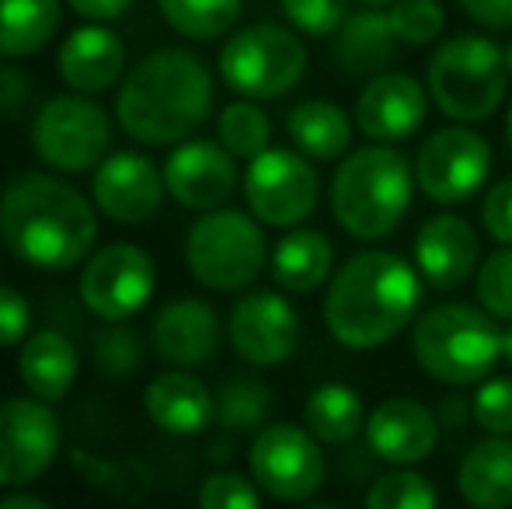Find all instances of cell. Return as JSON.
<instances>
[{
    "instance_id": "6da1fadb",
    "label": "cell",
    "mask_w": 512,
    "mask_h": 509,
    "mask_svg": "<svg viewBox=\"0 0 512 509\" xmlns=\"http://www.w3.org/2000/svg\"><path fill=\"white\" fill-rule=\"evenodd\" d=\"M422 272L394 252H356L328 279L324 328L342 349L366 353L405 332L422 304Z\"/></svg>"
},
{
    "instance_id": "7a4b0ae2",
    "label": "cell",
    "mask_w": 512,
    "mask_h": 509,
    "mask_svg": "<svg viewBox=\"0 0 512 509\" xmlns=\"http://www.w3.org/2000/svg\"><path fill=\"white\" fill-rule=\"evenodd\" d=\"M213 112V74L189 49L143 56L119 84L115 119L143 147H171L196 133Z\"/></svg>"
},
{
    "instance_id": "3957f363",
    "label": "cell",
    "mask_w": 512,
    "mask_h": 509,
    "mask_svg": "<svg viewBox=\"0 0 512 509\" xmlns=\"http://www.w3.org/2000/svg\"><path fill=\"white\" fill-rule=\"evenodd\" d=\"M0 234L32 269L67 272L91 255L98 213L56 175H21L0 196Z\"/></svg>"
},
{
    "instance_id": "277c9868",
    "label": "cell",
    "mask_w": 512,
    "mask_h": 509,
    "mask_svg": "<svg viewBox=\"0 0 512 509\" xmlns=\"http://www.w3.org/2000/svg\"><path fill=\"white\" fill-rule=\"evenodd\" d=\"M415 185V164L391 143L349 150L331 175V213L356 241H384L408 217Z\"/></svg>"
},
{
    "instance_id": "5b68a950",
    "label": "cell",
    "mask_w": 512,
    "mask_h": 509,
    "mask_svg": "<svg viewBox=\"0 0 512 509\" xmlns=\"http://www.w3.org/2000/svg\"><path fill=\"white\" fill-rule=\"evenodd\" d=\"M495 314L474 304H436L411 328V356L418 370L446 387L481 384L502 360V328Z\"/></svg>"
},
{
    "instance_id": "8992f818",
    "label": "cell",
    "mask_w": 512,
    "mask_h": 509,
    "mask_svg": "<svg viewBox=\"0 0 512 509\" xmlns=\"http://www.w3.org/2000/svg\"><path fill=\"white\" fill-rule=\"evenodd\" d=\"M506 49L488 35H453L429 60V98L453 123H485L509 91Z\"/></svg>"
},
{
    "instance_id": "52a82bcc",
    "label": "cell",
    "mask_w": 512,
    "mask_h": 509,
    "mask_svg": "<svg viewBox=\"0 0 512 509\" xmlns=\"http://www.w3.org/2000/svg\"><path fill=\"white\" fill-rule=\"evenodd\" d=\"M269 262L262 220L241 210H206L185 238V265L192 279L213 293L248 290Z\"/></svg>"
},
{
    "instance_id": "ba28073f",
    "label": "cell",
    "mask_w": 512,
    "mask_h": 509,
    "mask_svg": "<svg viewBox=\"0 0 512 509\" xmlns=\"http://www.w3.org/2000/svg\"><path fill=\"white\" fill-rule=\"evenodd\" d=\"M307 74V46L297 28L248 25L234 32L220 49V77L234 95L269 102L293 91Z\"/></svg>"
},
{
    "instance_id": "9c48e42d",
    "label": "cell",
    "mask_w": 512,
    "mask_h": 509,
    "mask_svg": "<svg viewBox=\"0 0 512 509\" xmlns=\"http://www.w3.org/2000/svg\"><path fill=\"white\" fill-rule=\"evenodd\" d=\"M32 147L56 171H95L112 147V119L91 95H56L35 116Z\"/></svg>"
},
{
    "instance_id": "30bf717a",
    "label": "cell",
    "mask_w": 512,
    "mask_h": 509,
    "mask_svg": "<svg viewBox=\"0 0 512 509\" xmlns=\"http://www.w3.org/2000/svg\"><path fill=\"white\" fill-rule=\"evenodd\" d=\"M248 468L255 485L276 503H304L324 485L328 464L321 454V440L307 426L272 422L251 440Z\"/></svg>"
},
{
    "instance_id": "8fae6325",
    "label": "cell",
    "mask_w": 512,
    "mask_h": 509,
    "mask_svg": "<svg viewBox=\"0 0 512 509\" xmlns=\"http://www.w3.org/2000/svg\"><path fill=\"white\" fill-rule=\"evenodd\" d=\"M492 175V143L471 123H453L425 136L415 154V182L436 206L467 203Z\"/></svg>"
},
{
    "instance_id": "7c38bea8",
    "label": "cell",
    "mask_w": 512,
    "mask_h": 509,
    "mask_svg": "<svg viewBox=\"0 0 512 509\" xmlns=\"http://www.w3.org/2000/svg\"><path fill=\"white\" fill-rule=\"evenodd\" d=\"M248 210L265 227H300L321 199V178L300 150L265 147L244 171Z\"/></svg>"
},
{
    "instance_id": "4fadbf2b",
    "label": "cell",
    "mask_w": 512,
    "mask_h": 509,
    "mask_svg": "<svg viewBox=\"0 0 512 509\" xmlns=\"http://www.w3.org/2000/svg\"><path fill=\"white\" fill-rule=\"evenodd\" d=\"M60 454V419L42 398L0 401V485H21L42 478Z\"/></svg>"
},
{
    "instance_id": "5bb4252c",
    "label": "cell",
    "mask_w": 512,
    "mask_h": 509,
    "mask_svg": "<svg viewBox=\"0 0 512 509\" xmlns=\"http://www.w3.org/2000/svg\"><path fill=\"white\" fill-rule=\"evenodd\" d=\"M157 269L140 245H108L84 262L81 300L102 321H126L154 297Z\"/></svg>"
},
{
    "instance_id": "9a60e30c",
    "label": "cell",
    "mask_w": 512,
    "mask_h": 509,
    "mask_svg": "<svg viewBox=\"0 0 512 509\" xmlns=\"http://www.w3.org/2000/svg\"><path fill=\"white\" fill-rule=\"evenodd\" d=\"M230 349L248 367H279L297 353L300 314L283 293L255 290L234 304L227 321Z\"/></svg>"
},
{
    "instance_id": "2e32d148",
    "label": "cell",
    "mask_w": 512,
    "mask_h": 509,
    "mask_svg": "<svg viewBox=\"0 0 512 509\" xmlns=\"http://www.w3.org/2000/svg\"><path fill=\"white\" fill-rule=\"evenodd\" d=\"M164 185L185 210H216L237 189V157L220 140H182L164 161Z\"/></svg>"
},
{
    "instance_id": "e0dca14e",
    "label": "cell",
    "mask_w": 512,
    "mask_h": 509,
    "mask_svg": "<svg viewBox=\"0 0 512 509\" xmlns=\"http://www.w3.org/2000/svg\"><path fill=\"white\" fill-rule=\"evenodd\" d=\"M429 112L422 81L405 70H380L356 98V129L373 143H401L415 136Z\"/></svg>"
},
{
    "instance_id": "ac0fdd59",
    "label": "cell",
    "mask_w": 512,
    "mask_h": 509,
    "mask_svg": "<svg viewBox=\"0 0 512 509\" xmlns=\"http://www.w3.org/2000/svg\"><path fill=\"white\" fill-rule=\"evenodd\" d=\"M164 171L157 164L133 150L108 154L91 175V196L95 206L115 224H143L154 217L164 196Z\"/></svg>"
},
{
    "instance_id": "d6986e66",
    "label": "cell",
    "mask_w": 512,
    "mask_h": 509,
    "mask_svg": "<svg viewBox=\"0 0 512 509\" xmlns=\"http://www.w3.org/2000/svg\"><path fill=\"white\" fill-rule=\"evenodd\" d=\"M415 269L432 290H457L478 272L481 265V238L457 213H436L415 234Z\"/></svg>"
},
{
    "instance_id": "ffe728a7",
    "label": "cell",
    "mask_w": 512,
    "mask_h": 509,
    "mask_svg": "<svg viewBox=\"0 0 512 509\" xmlns=\"http://www.w3.org/2000/svg\"><path fill=\"white\" fill-rule=\"evenodd\" d=\"M366 443L384 464H418L436 450L439 419L415 398H384L366 415Z\"/></svg>"
},
{
    "instance_id": "44dd1931",
    "label": "cell",
    "mask_w": 512,
    "mask_h": 509,
    "mask_svg": "<svg viewBox=\"0 0 512 509\" xmlns=\"http://www.w3.org/2000/svg\"><path fill=\"white\" fill-rule=\"evenodd\" d=\"M60 77L70 91L81 95H102L115 88L126 74V46L105 25H84L67 35L56 56Z\"/></svg>"
},
{
    "instance_id": "7402d4cb",
    "label": "cell",
    "mask_w": 512,
    "mask_h": 509,
    "mask_svg": "<svg viewBox=\"0 0 512 509\" xmlns=\"http://www.w3.org/2000/svg\"><path fill=\"white\" fill-rule=\"evenodd\" d=\"M154 349L175 367H199L220 349V318L206 300H171L154 318Z\"/></svg>"
},
{
    "instance_id": "603a6c76",
    "label": "cell",
    "mask_w": 512,
    "mask_h": 509,
    "mask_svg": "<svg viewBox=\"0 0 512 509\" xmlns=\"http://www.w3.org/2000/svg\"><path fill=\"white\" fill-rule=\"evenodd\" d=\"M143 405H147L150 422L171 436H196L216 419L213 391L189 370H168L154 377L143 394Z\"/></svg>"
},
{
    "instance_id": "cb8c5ba5",
    "label": "cell",
    "mask_w": 512,
    "mask_h": 509,
    "mask_svg": "<svg viewBox=\"0 0 512 509\" xmlns=\"http://www.w3.org/2000/svg\"><path fill=\"white\" fill-rule=\"evenodd\" d=\"M398 46L401 42H398V35H394L387 11L366 4L363 11L349 14V18L338 25L335 42H331V60L349 77H373L391 67Z\"/></svg>"
},
{
    "instance_id": "d4e9b609",
    "label": "cell",
    "mask_w": 512,
    "mask_h": 509,
    "mask_svg": "<svg viewBox=\"0 0 512 509\" xmlns=\"http://www.w3.org/2000/svg\"><path fill=\"white\" fill-rule=\"evenodd\" d=\"M269 269L286 293H314L335 276V245L314 227H293L272 248Z\"/></svg>"
},
{
    "instance_id": "484cf974",
    "label": "cell",
    "mask_w": 512,
    "mask_h": 509,
    "mask_svg": "<svg viewBox=\"0 0 512 509\" xmlns=\"http://www.w3.org/2000/svg\"><path fill=\"white\" fill-rule=\"evenodd\" d=\"M77 370H81V360H77L74 342L63 332H35L32 339L21 342L18 353V374L21 384L42 401H63L70 394V387L77 381Z\"/></svg>"
},
{
    "instance_id": "4316f807",
    "label": "cell",
    "mask_w": 512,
    "mask_h": 509,
    "mask_svg": "<svg viewBox=\"0 0 512 509\" xmlns=\"http://www.w3.org/2000/svg\"><path fill=\"white\" fill-rule=\"evenodd\" d=\"M457 489L474 509L512 506V436H488L474 443L457 468Z\"/></svg>"
},
{
    "instance_id": "83f0119b",
    "label": "cell",
    "mask_w": 512,
    "mask_h": 509,
    "mask_svg": "<svg viewBox=\"0 0 512 509\" xmlns=\"http://www.w3.org/2000/svg\"><path fill=\"white\" fill-rule=\"evenodd\" d=\"M286 133L293 147L307 154L310 161H338L352 147V116L335 102L310 98L290 109L286 116Z\"/></svg>"
},
{
    "instance_id": "f1b7e54d",
    "label": "cell",
    "mask_w": 512,
    "mask_h": 509,
    "mask_svg": "<svg viewBox=\"0 0 512 509\" xmlns=\"http://www.w3.org/2000/svg\"><path fill=\"white\" fill-rule=\"evenodd\" d=\"M304 426L328 447H345L366 429V405L349 384H321L304 405Z\"/></svg>"
},
{
    "instance_id": "f546056e",
    "label": "cell",
    "mask_w": 512,
    "mask_h": 509,
    "mask_svg": "<svg viewBox=\"0 0 512 509\" xmlns=\"http://www.w3.org/2000/svg\"><path fill=\"white\" fill-rule=\"evenodd\" d=\"M60 28V0H0V56L18 60L49 46Z\"/></svg>"
},
{
    "instance_id": "4dcf8cb0",
    "label": "cell",
    "mask_w": 512,
    "mask_h": 509,
    "mask_svg": "<svg viewBox=\"0 0 512 509\" xmlns=\"http://www.w3.org/2000/svg\"><path fill=\"white\" fill-rule=\"evenodd\" d=\"M157 7L178 35L213 42L234 32V25L241 21L244 0H157Z\"/></svg>"
},
{
    "instance_id": "1f68e13d",
    "label": "cell",
    "mask_w": 512,
    "mask_h": 509,
    "mask_svg": "<svg viewBox=\"0 0 512 509\" xmlns=\"http://www.w3.org/2000/svg\"><path fill=\"white\" fill-rule=\"evenodd\" d=\"M272 412V387L258 377H234L216 394V419L230 433H255Z\"/></svg>"
},
{
    "instance_id": "d6a6232c",
    "label": "cell",
    "mask_w": 512,
    "mask_h": 509,
    "mask_svg": "<svg viewBox=\"0 0 512 509\" xmlns=\"http://www.w3.org/2000/svg\"><path fill=\"white\" fill-rule=\"evenodd\" d=\"M216 136L220 143L237 157V161H251L258 157L272 140V123L262 109L255 105V98H241L230 102L216 119Z\"/></svg>"
},
{
    "instance_id": "836d02e7",
    "label": "cell",
    "mask_w": 512,
    "mask_h": 509,
    "mask_svg": "<svg viewBox=\"0 0 512 509\" xmlns=\"http://www.w3.org/2000/svg\"><path fill=\"white\" fill-rule=\"evenodd\" d=\"M363 503L366 509H436L439 492L429 478L411 471V464H398L370 485Z\"/></svg>"
},
{
    "instance_id": "e575fe53",
    "label": "cell",
    "mask_w": 512,
    "mask_h": 509,
    "mask_svg": "<svg viewBox=\"0 0 512 509\" xmlns=\"http://www.w3.org/2000/svg\"><path fill=\"white\" fill-rule=\"evenodd\" d=\"M387 18L398 35L401 46H429L443 35L446 28V11L439 0H394L387 7Z\"/></svg>"
},
{
    "instance_id": "d590c367",
    "label": "cell",
    "mask_w": 512,
    "mask_h": 509,
    "mask_svg": "<svg viewBox=\"0 0 512 509\" xmlns=\"http://www.w3.org/2000/svg\"><path fill=\"white\" fill-rule=\"evenodd\" d=\"M474 293L478 304L499 321H512V245L485 255L474 272Z\"/></svg>"
},
{
    "instance_id": "8d00e7d4",
    "label": "cell",
    "mask_w": 512,
    "mask_h": 509,
    "mask_svg": "<svg viewBox=\"0 0 512 509\" xmlns=\"http://www.w3.org/2000/svg\"><path fill=\"white\" fill-rule=\"evenodd\" d=\"M471 415L485 433L512 436V377H485L471 398Z\"/></svg>"
},
{
    "instance_id": "74e56055",
    "label": "cell",
    "mask_w": 512,
    "mask_h": 509,
    "mask_svg": "<svg viewBox=\"0 0 512 509\" xmlns=\"http://www.w3.org/2000/svg\"><path fill=\"white\" fill-rule=\"evenodd\" d=\"M95 360H98V370L115 381H126L133 377L136 370L143 367V342L136 332L129 328H112V332L98 335L95 342Z\"/></svg>"
},
{
    "instance_id": "f35d334b",
    "label": "cell",
    "mask_w": 512,
    "mask_h": 509,
    "mask_svg": "<svg viewBox=\"0 0 512 509\" xmlns=\"http://www.w3.org/2000/svg\"><path fill=\"white\" fill-rule=\"evenodd\" d=\"M283 14L297 32L324 39L335 35L338 25L349 18V0H279Z\"/></svg>"
},
{
    "instance_id": "ab89813d",
    "label": "cell",
    "mask_w": 512,
    "mask_h": 509,
    "mask_svg": "<svg viewBox=\"0 0 512 509\" xmlns=\"http://www.w3.org/2000/svg\"><path fill=\"white\" fill-rule=\"evenodd\" d=\"M199 506L206 509H258L262 506V489L255 478H244L237 471H216L199 489Z\"/></svg>"
},
{
    "instance_id": "60d3db41",
    "label": "cell",
    "mask_w": 512,
    "mask_h": 509,
    "mask_svg": "<svg viewBox=\"0 0 512 509\" xmlns=\"http://www.w3.org/2000/svg\"><path fill=\"white\" fill-rule=\"evenodd\" d=\"M481 227L492 241L512 245V175L495 182L481 199Z\"/></svg>"
},
{
    "instance_id": "b9f144b4",
    "label": "cell",
    "mask_w": 512,
    "mask_h": 509,
    "mask_svg": "<svg viewBox=\"0 0 512 509\" xmlns=\"http://www.w3.org/2000/svg\"><path fill=\"white\" fill-rule=\"evenodd\" d=\"M32 328V307L11 286H0V349L21 346Z\"/></svg>"
},
{
    "instance_id": "7bdbcfd3",
    "label": "cell",
    "mask_w": 512,
    "mask_h": 509,
    "mask_svg": "<svg viewBox=\"0 0 512 509\" xmlns=\"http://www.w3.org/2000/svg\"><path fill=\"white\" fill-rule=\"evenodd\" d=\"M464 14L478 21L488 32H509L512 28V0H460Z\"/></svg>"
},
{
    "instance_id": "ee69618b",
    "label": "cell",
    "mask_w": 512,
    "mask_h": 509,
    "mask_svg": "<svg viewBox=\"0 0 512 509\" xmlns=\"http://www.w3.org/2000/svg\"><path fill=\"white\" fill-rule=\"evenodd\" d=\"M129 4H133V0H67V7H74V11L88 21H112V18H119V14H126Z\"/></svg>"
},
{
    "instance_id": "f6af8a7d",
    "label": "cell",
    "mask_w": 512,
    "mask_h": 509,
    "mask_svg": "<svg viewBox=\"0 0 512 509\" xmlns=\"http://www.w3.org/2000/svg\"><path fill=\"white\" fill-rule=\"evenodd\" d=\"M28 102V77L18 70H0V112H14Z\"/></svg>"
},
{
    "instance_id": "bcb514c9",
    "label": "cell",
    "mask_w": 512,
    "mask_h": 509,
    "mask_svg": "<svg viewBox=\"0 0 512 509\" xmlns=\"http://www.w3.org/2000/svg\"><path fill=\"white\" fill-rule=\"evenodd\" d=\"M0 509H46V499L28 496V492H7L0 496Z\"/></svg>"
},
{
    "instance_id": "7dc6e473",
    "label": "cell",
    "mask_w": 512,
    "mask_h": 509,
    "mask_svg": "<svg viewBox=\"0 0 512 509\" xmlns=\"http://www.w3.org/2000/svg\"><path fill=\"white\" fill-rule=\"evenodd\" d=\"M502 360H506L509 370H512V321H509L506 332H502Z\"/></svg>"
},
{
    "instance_id": "c3c4849f",
    "label": "cell",
    "mask_w": 512,
    "mask_h": 509,
    "mask_svg": "<svg viewBox=\"0 0 512 509\" xmlns=\"http://www.w3.org/2000/svg\"><path fill=\"white\" fill-rule=\"evenodd\" d=\"M506 143L512 150V102H509V112H506Z\"/></svg>"
},
{
    "instance_id": "681fc988",
    "label": "cell",
    "mask_w": 512,
    "mask_h": 509,
    "mask_svg": "<svg viewBox=\"0 0 512 509\" xmlns=\"http://www.w3.org/2000/svg\"><path fill=\"white\" fill-rule=\"evenodd\" d=\"M363 4H370V7H391L394 0H363Z\"/></svg>"
},
{
    "instance_id": "f907efd6",
    "label": "cell",
    "mask_w": 512,
    "mask_h": 509,
    "mask_svg": "<svg viewBox=\"0 0 512 509\" xmlns=\"http://www.w3.org/2000/svg\"><path fill=\"white\" fill-rule=\"evenodd\" d=\"M506 63H509V74H512V42L506 46Z\"/></svg>"
}]
</instances>
